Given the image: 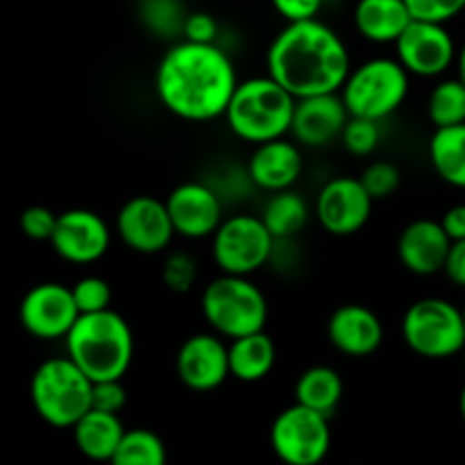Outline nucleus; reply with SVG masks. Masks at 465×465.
<instances>
[{"mask_svg":"<svg viewBox=\"0 0 465 465\" xmlns=\"http://www.w3.org/2000/svg\"><path fill=\"white\" fill-rule=\"evenodd\" d=\"M236 86L234 64L218 44L182 39L163 53L154 73L159 100L182 121L207 123L225 116Z\"/></svg>","mask_w":465,"mask_h":465,"instance_id":"obj_1","label":"nucleus"},{"mask_svg":"<svg viewBox=\"0 0 465 465\" xmlns=\"http://www.w3.org/2000/svg\"><path fill=\"white\" fill-rule=\"evenodd\" d=\"M266 66L295 98L341 91L352 71L345 41L318 18L289 23L272 39Z\"/></svg>","mask_w":465,"mask_h":465,"instance_id":"obj_2","label":"nucleus"},{"mask_svg":"<svg viewBox=\"0 0 465 465\" xmlns=\"http://www.w3.org/2000/svg\"><path fill=\"white\" fill-rule=\"evenodd\" d=\"M64 341L68 357L94 381L123 380L134 359L130 325L114 309L82 313Z\"/></svg>","mask_w":465,"mask_h":465,"instance_id":"obj_3","label":"nucleus"},{"mask_svg":"<svg viewBox=\"0 0 465 465\" xmlns=\"http://www.w3.org/2000/svg\"><path fill=\"white\" fill-rule=\"evenodd\" d=\"M295 98L275 77L262 75L239 82L225 121L239 139L259 145L266 141L282 139L291 132L295 114Z\"/></svg>","mask_w":465,"mask_h":465,"instance_id":"obj_4","label":"nucleus"},{"mask_svg":"<svg viewBox=\"0 0 465 465\" xmlns=\"http://www.w3.org/2000/svg\"><path fill=\"white\" fill-rule=\"evenodd\" d=\"M32 407L44 422L57 430H73L91 409L94 380L71 357H54L41 363L30 381Z\"/></svg>","mask_w":465,"mask_h":465,"instance_id":"obj_5","label":"nucleus"},{"mask_svg":"<svg viewBox=\"0 0 465 465\" xmlns=\"http://www.w3.org/2000/svg\"><path fill=\"white\" fill-rule=\"evenodd\" d=\"M200 307L209 327L225 339H241L266 327V295L245 275L223 272L209 282L203 291Z\"/></svg>","mask_w":465,"mask_h":465,"instance_id":"obj_6","label":"nucleus"},{"mask_svg":"<svg viewBox=\"0 0 465 465\" xmlns=\"http://www.w3.org/2000/svg\"><path fill=\"white\" fill-rule=\"evenodd\" d=\"M409 75L400 59L375 57L352 68L341 95L350 116L384 121L398 112L409 94Z\"/></svg>","mask_w":465,"mask_h":465,"instance_id":"obj_7","label":"nucleus"},{"mask_svg":"<svg viewBox=\"0 0 465 465\" xmlns=\"http://www.w3.org/2000/svg\"><path fill=\"white\" fill-rule=\"evenodd\" d=\"M404 343L422 359H450L465 350L461 309L443 298H422L402 318Z\"/></svg>","mask_w":465,"mask_h":465,"instance_id":"obj_8","label":"nucleus"},{"mask_svg":"<svg viewBox=\"0 0 465 465\" xmlns=\"http://www.w3.org/2000/svg\"><path fill=\"white\" fill-rule=\"evenodd\" d=\"M275 243L277 239L271 234L262 216L236 213L225 218L216 230L212 254L223 272L250 277L271 262Z\"/></svg>","mask_w":465,"mask_h":465,"instance_id":"obj_9","label":"nucleus"},{"mask_svg":"<svg viewBox=\"0 0 465 465\" xmlns=\"http://www.w3.org/2000/svg\"><path fill=\"white\" fill-rule=\"evenodd\" d=\"M330 416L295 402L277 413L271 425V448L286 465H318L330 454Z\"/></svg>","mask_w":465,"mask_h":465,"instance_id":"obj_10","label":"nucleus"},{"mask_svg":"<svg viewBox=\"0 0 465 465\" xmlns=\"http://www.w3.org/2000/svg\"><path fill=\"white\" fill-rule=\"evenodd\" d=\"M80 316L73 289L59 282L32 286L18 307L23 330L39 341L66 339Z\"/></svg>","mask_w":465,"mask_h":465,"instance_id":"obj_11","label":"nucleus"},{"mask_svg":"<svg viewBox=\"0 0 465 465\" xmlns=\"http://www.w3.org/2000/svg\"><path fill=\"white\" fill-rule=\"evenodd\" d=\"M395 54L411 75L439 77L457 59V44L445 23L413 18L395 41Z\"/></svg>","mask_w":465,"mask_h":465,"instance_id":"obj_12","label":"nucleus"},{"mask_svg":"<svg viewBox=\"0 0 465 465\" xmlns=\"http://www.w3.org/2000/svg\"><path fill=\"white\" fill-rule=\"evenodd\" d=\"M372 198L361 177H334L316 195V218L334 236H352L368 225Z\"/></svg>","mask_w":465,"mask_h":465,"instance_id":"obj_13","label":"nucleus"},{"mask_svg":"<svg viewBox=\"0 0 465 465\" xmlns=\"http://www.w3.org/2000/svg\"><path fill=\"white\" fill-rule=\"evenodd\" d=\"M116 232L123 243L139 254H157L177 234L166 203L153 195L127 200L116 216Z\"/></svg>","mask_w":465,"mask_h":465,"instance_id":"obj_14","label":"nucleus"},{"mask_svg":"<svg viewBox=\"0 0 465 465\" xmlns=\"http://www.w3.org/2000/svg\"><path fill=\"white\" fill-rule=\"evenodd\" d=\"M175 371L182 384L195 393H209L225 384L230 372V345L221 334H193L180 345Z\"/></svg>","mask_w":465,"mask_h":465,"instance_id":"obj_15","label":"nucleus"},{"mask_svg":"<svg viewBox=\"0 0 465 465\" xmlns=\"http://www.w3.org/2000/svg\"><path fill=\"white\" fill-rule=\"evenodd\" d=\"M112 232L109 225L89 209H68L59 213L57 227L50 239L54 252L68 263H94L109 250Z\"/></svg>","mask_w":465,"mask_h":465,"instance_id":"obj_16","label":"nucleus"},{"mask_svg":"<svg viewBox=\"0 0 465 465\" xmlns=\"http://www.w3.org/2000/svg\"><path fill=\"white\" fill-rule=\"evenodd\" d=\"M175 232L184 239H207L216 234L223 218V203L213 189L200 182H184L166 198Z\"/></svg>","mask_w":465,"mask_h":465,"instance_id":"obj_17","label":"nucleus"},{"mask_svg":"<svg viewBox=\"0 0 465 465\" xmlns=\"http://www.w3.org/2000/svg\"><path fill=\"white\" fill-rule=\"evenodd\" d=\"M348 121L350 112L345 107L341 91L307 95V98H298V103H295L291 134L300 145L322 148L334 139H341Z\"/></svg>","mask_w":465,"mask_h":465,"instance_id":"obj_18","label":"nucleus"},{"mask_svg":"<svg viewBox=\"0 0 465 465\" xmlns=\"http://www.w3.org/2000/svg\"><path fill=\"white\" fill-rule=\"evenodd\" d=\"M452 239L440 221L418 218L409 223L398 239V257L413 275H436L445 268Z\"/></svg>","mask_w":465,"mask_h":465,"instance_id":"obj_19","label":"nucleus"},{"mask_svg":"<svg viewBox=\"0 0 465 465\" xmlns=\"http://www.w3.org/2000/svg\"><path fill=\"white\" fill-rule=\"evenodd\" d=\"M327 339L345 357H371L384 343V325L372 309L343 304L327 321Z\"/></svg>","mask_w":465,"mask_h":465,"instance_id":"obj_20","label":"nucleus"},{"mask_svg":"<svg viewBox=\"0 0 465 465\" xmlns=\"http://www.w3.org/2000/svg\"><path fill=\"white\" fill-rule=\"evenodd\" d=\"M300 173H302V153L298 141L282 136L254 145V153L248 162V175L254 186L268 193H277L291 189L300 180Z\"/></svg>","mask_w":465,"mask_h":465,"instance_id":"obj_21","label":"nucleus"},{"mask_svg":"<svg viewBox=\"0 0 465 465\" xmlns=\"http://www.w3.org/2000/svg\"><path fill=\"white\" fill-rule=\"evenodd\" d=\"M411 21L407 0H359L354 7V27L372 44H395Z\"/></svg>","mask_w":465,"mask_h":465,"instance_id":"obj_22","label":"nucleus"},{"mask_svg":"<svg viewBox=\"0 0 465 465\" xmlns=\"http://www.w3.org/2000/svg\"><path fill=\"white\" fill-rule=\"evenodd\" d=\"M123 436H125V430L118 420V413L98 411V409H89L73 425L77 450L94 461H112Z\"/></svg>","mask_w":465,"mask_h":465,"instance_id":"obj_23","label":"nucleus"},{"mask_svg":"<svg viewBox=\"0 0 465 465\" xmlns=\"http://www.w3.org/2000/svg\"><path fill=\"white\" fill-rule=\"evenodd\" d=\"M277 361L275 341L266 331L241 336L230 343V372L239 381L252 384L271 375Z\"/></svg>","mask_w":465,"mask_h":465,"instance_id":"obj_24","label":"nucleus"},{"mask_svg":"<svg viewBox=\"0 0 465 465\" xmlns=\"http://www.w3.org/2000/svg\"><path fill=\"white\" fill-rule=\"evenodd\" d=\"M430 159L440 180L465 189V123L436 127L430 141Z\"/></svg>","mask_w":465,"mask_h":465,"instance_id":"obj_25","label":"nucleus"},{"mask_svg":"<svg viewBox=\"0 0 465 465\" xmlns=\"http://www.w3.org/2000/svg\"><path fill=\"white\" fill-rule=\"evenodd\" d=\"M343 398V380L330 366H313L300 375L295 384V402L331 416Z\"/></svg>","mask_w":465,"mask_h":465,"instance_id":"obj_26","label":"nucleus"},{"mask_svg":"<svg viewBox=\"0 0 465 465\" xmlns=\"http://www.w3.org/2000/svg\"><path fill=\"white\" fill-rule=\"evenodd\" d=\"M262 221L266 223V227L277 241L293 239L295 234L304 230L309 221L307 200L291 189L277 191L263 207Z\"/></svg>","mask_w":465,"mask_h":465,"instance_id":"obj_27","label":"nucleus"},{"mask_svg":"<svg viewBox=\"0 0 465 465\" xmlns=\"http://www.w3.org/2000/svg\"><path fill=\"white\" fill-rule=\"evenodd\" d=\"M427 116L434 127L465 123V84L461 77L443 80L431 89L427 100Z\"/></svg>","mask_w":465,"mask_h":465,"instance_id":"obj_28","label":"nucleus"},{"mask_svg":"<svg viewBox=\"0 0 465 465\" xmlns=\"http://www.w3.org/2000/svg\"><path fill=\"white\" fill-rule=\"evenodd\" d=\"M116 465H163L166 463V445L150 430H125L121 445L114 454Z\"/></svg>","mask_w":465,"mask_h":465,"instance_id":"obj_29","label":"nucleus"},{"mask_svg":"<svg viewBox=\"0 0 465 465\" xmlns=\"http://www.w3.org/2000/svg\"><path fill=\"white\" fill-rule=\"evenodd\" d=\"M381 139L380 121H371V118L350 116L345 123V130L341 134V143L354 157H368L377 150Z\"/></svg>","mask_w":465,"mask_h":465,"instance_id":"obj_30","label":"nucleus"},{"mask_svg":"<svg viewBox=\"0 0 465 465\" xmlns=\"http://www.w3.org/2000/svg\"><path fill=\"white\" fill-rule=\"evenodd\" d=\"M73 295H75V302L80 313H95L104 312V309H112V286L103 277H82L75 284L71 286Z\"/></svg>","mask_w":465,"mask_h":465,"instance_id":"obj_31","label":"nucleus"},{"mask_svg":"<svg viewBox=\"0 0 465 465\" xmlns=\"http://www.w3.org/2000/svg\"><path fill=\"white\" fill-rule=\"evenodd\" d=\"M361 182L375 200L391 198L402 184V173L391 162H372L361 173Z\"/></svg>","mask_w":465,"mask_h":465,"instance_id":"obj_32","label":"nucleus"},{"mask_svg":"<svg viewBox=\"0 0 465 465\" xmlns=\"http://www.w3.org/2000/svg\"><path fill=\"white\" fill-rule=\"evenodd\" d=\"M162 277L168 289L175 293H186L193 289L195 280H198V263L189 252H173L163 262Z\"/></svg>","mask_w":465,"mask_h":465,"instance_id":"obj_33","label":"nucleus"},{"mask_svg":"<svg viewBox=\"0 0 465 465\" xmlns=\"http://www.w3.org/2000/svg\"><path fill=\"white\" fill-rule=\"evenodd\" d=\"M57 218L59 213H54L53 209L35 204L21 213V230L32 241H50L54 234V227H57Z\"/></svg>","mask_w":465,"mask_h":465,"instance_id":"obj_34","label":"nucleus"},{"mask_svg":"<svg viewBox=\"0 0 465 465\" xmlns=\"http://www.w3.org/2000/svg\"><path fill=\"white\" fill-rule=\"evenodd\" d=\"M413 18L448 23L465 9V0H407Z\"/></svg>","mask_w":465,"mask_h":465,"instance_id":"obj_35","label":"nucleus"},{"mask_svg":"<svg viewBox=\"0 0 465 465\" xmlns=\"http://www.w3.org/2000/svg\"><path fill=\"white\" fill-rule=\"evenodd\" d=\"M127 404V391L123 380H103L94 381V398H91V409L107 413H121Z\"/></svg>","mask_w":465,"mask_h":465,"instance_id":"obj_36","label":"nucleus"},{"mask_svg":"<svg viewBox=\"0 0 465 465\" xmlns=\"http://www.w3.org/2000/svg\"><path fill=\"white\" fill-rule=\"evenodd\" d=\"M182 35L186 41H195V44H216L218 23L207 12L189 14L184 18V25H182Z\"/></svg>","mask_w":465,"mask_h":465,"instance_id":"obj_37","label":"nucleus"},{"mask_svg":"<svg viewBox=\"0 0 465 465\" xmlns=\"http://www.w3.org/2000/svg\"><path fill=\"white\" fill-rule=\"evenodd\" d=\"M275 12L289 23L295 21H309V18H318V12L322 9L325 0H271Z\"/></svg>","mask_w":465,"mask_h":465,"instance_id":"obj_38","label":"nucleus"},{"mask_svg":"<svg viewBox=\"0 0 465 465\" xmlns=\"http://www.w3.org/2000/svg\"><path fill=\"white\" fill-rule=\"evenodd\" d=\"M443 272L448 275L450 282H454V284L465 289V239L452 241V248H450Z\"/></svg>","mask_w":465,"mask_h":465,"instance_id":"obj_39","label":"nucleus"},{"mask_svg":"<svg viewBox=\"0 0 465 465\" xmlns=\"http://www.w3.org/2000/svg\"><path fill=\"white\" fill-rule=\"evenodd\" d=\"M440 225L445 227L448 236L452 241L465 239V204H454L445 212V216L440 218Z\"/></svg>","mask_w":465,"mask_h":465,"instance_id":"obj_40","label":"nucleus"},{"mask_svg":"<svg viewBox=\"0 0 465 465\" xmlns=\"http://www.w3.org/2000/svg\"><path fill=\"white\" fill-rule=\"evenodd\" d=\"M457 68H459V77H461L463 84H465V44H463V48L459 50V54H457Z\"/></svg>","mask_w":465,"mask_h":465,"instance_id":"obj_41","label":"nucleus"},{"mask_svg":"<svg viewBox=\"0 0 465 465\" xmlns=\"http://www.w3.org/2000/svg\"><path fill=\"white\" fill-rule=\"evenodd\" d=\"M459 409H461V418L465 420V386L461 389V398H459Z\"/></svg>","mask_w":465,"mask_h":465,"instance_id":"obj_42","label":"nucleus"},{"mask_svg":"<svg viewBox=\"0 0 465 465\" xmlns=\"http://www.w3.org/2000/svg\"><path fill=\"white\" fill-rule=\"evenodd\" d=\"M461 312H463V321H465V307H463V309H461Z\"/></svg>","mask_w":465,"mask_h":465,"instance_id":"obj_43","label":"nucleus"}]
</instances>
